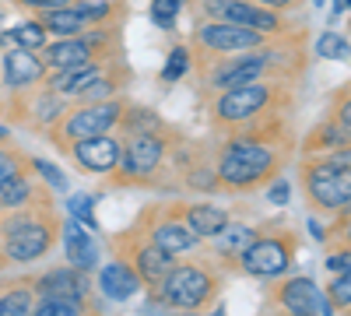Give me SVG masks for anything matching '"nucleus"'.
Segmentation results:
<instances>
[{"mask_svg": "<svg viewBox=\"0 0 351 316\" xmlns=\"http://www.w3.org/2000/svg\"><path fill=\"white\" fill-rule=\"evenodd\" d=\"M281 117H274L271 127H263L256 134H236L225 141V151L215 165V176H218V186L225 190H253L260 183H267L278 165H285L288 158V145H281Z\"/></svg>", "mask_w": 351, "mask_h": 316, "instance_id": "1", "label": "nucleus"}, {"mask_svg": "<svg viewBox=\"0 0 351 316\" xmlns=\"http://www.w3.org/2000/svg\"><path fill=\"white\" fill-rule=\"evenodd\" d=\"M302 183H306V197L319 211H348L351 200V162H348V148H334L330 158L324 162H306L302 169Z\"/></svg>", "mask_w": 351, "mask_h": 316, "instance_id": "2", "label": "nucleus"}, {"mask_svg": "<svg viewBox=\"0 0 351 316\" xmlns=\"http://www.w3.org/2000/svg\"><path fill=\"white\" fill-rule=\"evenodd\" d=\"M158 302L172 309H204L211 306L218 295V278L208 264H183V267H169L165 278L155 284Z\"/></svg>", "mask_w": 351, "mask_h": 316, "instance_id": "3", "label": "nucleus"}, {"mask_svg": "<svg viewBox=\"0 0 351 316\" xmlns=\"http://www.w3.org/2000/svg\"><path fill=\"white\" fill-rule=\"evenodd\" d=\"M4 239H8V260H14V264H36V260H43V256L49 253V246H53V239H56V218L46 211V215H28V211H21V215H14V218H8L4 225Z\"/></svg>", "mask_w": 351, "mask_h": 316, "instance_id": "4", "label": "nucleus"}, {"mask_svg": "<svg viewBox=\"0 0 351 316\" xmlns=\"http://www.w3.org/2000/svg\"><path fill=\"white\" fill-rule=\"evenodd\" d=\"M281 99V84H267V81H246V84H236V88H221L218 102H215V117L221 123H253V120H263L271 112V106Z\"/></svg>", "mask_w": 351, "mask_h": 316, "instance_id": "5", "label": "nucleus"}, {"mask_svg": "<svg viewBox=\"0 0 351 316\" xmlns=\"http://www.w3.org/2000/svg\"><path fill=\"white\" fill-rule=\"evenodd\" d=\"M295 250H299V239L291 232L253 236L236 260L246 278H281L291 267V260H295Z\"/></svg>", "mask_w": 351, "mask_h": 316, "instance_id": "6", "label": "nucleus"}, {"mask_svg": "<svg viewBox=\"0 0 351 316\" xmlns=\"http://www.w3.org/2000/svg\"><path fill=\"white\" fill-rule=\"evenodd\" d=\"M123 102L120 99H95L84 102L74 112H67V120L60 127H53V141H60V148H71L74 141L92 137V134H109L112 127H120Z\"/></svg>", "mask_w": 351, "mask_h": 316, "instance_id": "7", "label": "nucleus"}, {"mask_svg": "<svg viewBox=\"0 0 351 316\" xmlns=\"http://www.w3.org/2000/svg\"><path fill=\"white\" fill-rule=\"evenodd\" d=\"M162 155H165V137L155 130H134L127 134V141H120V169L130 183H141L148 180L152 172L162 165Z\"/></svg>", "mask_w": 351, "mask_h": 316, "instance_id": "8", "label": "nucleus"}, {"mask_svg": "<svg viewBox=\"0 0 351 316\" xmlns=\"http://www.w3.org/2000/svg\"><path fill=\"white\" fill-rule=\"evenodd\" d=\"M263 32L256 28H246V25H236V21H208L193 28V42L211 49V53H236V49H256L263 46Z\"/></svg>", "mask_w": 351, "mask_h": 316, "instance_id": "9", "label": "nucleus"}, {"mask_svg": "<svg viewBox=\"0 0 351 316\" xmlns=\"http://www.w3.org/2000/svg\"><path fill=\"white\" fill-rule=\"evenodd\" d=\"M200 8H204V14H211L215 21H236V25L256 28V32H263V36L281 32V18L274 11L256 8L253 0H204Z\"/></svg>", "mask_w": 351, "mask_h": 316, "instance_id": "10", "label": "nucleus"}, {"mask_svg": "<svg viewBox=\"0 0 351 316\" xmlns=\"http://www.w3.org/2000/svg\"><path fill=\"white\" fill-rule=\"evenodd\" d=\"M116 243L123 246L130 267L137 271V278H141L144 284H148V289H155V284L165 278V271L172 267V256H169L165 250H158L152 239H137V236L130 232V236H120Z\"/></svg>", "mask_w": 351, "mask_h": 316, "instance_id": "11", "label": "nucleus"}, {"mask_svg": "<svg viewBox=\"0 0 351 316\" xmlns=\"http://www.w3.org/2000/svg\"><path fill=\"white\" fill-rule=\"evenodd\" d=\"M274 299H278L288 313H295V316H306V313L327 316V313H334V306L319 295V289H316L313 278H288V281H281L278 289H274Z\"/></svg>", "mask_w": 351, "mask_h": 316, "instance_id": "12", "label": "nucleus"}, {"mask_svg": "<svg viewBox=\"0 0 351 316\" xmlns=\"http://www.w3.org/2000/svg\"><path fill=\"white\" fill-rule=\"evenodd\" d=\"M71 155L84 172H116V165H120V137H109V134L81 137L71 145Z\"/></svg>", "mask_w": 351, "mask_h": 316, "instance_id": "13", "label": "nucleus"}, {"mask_svg": "<svg viewBox=\"0 0 351 316\" xmlns=\"http://www.w3.org/2000/svg\"><path fill=\"white\" fill-rule=\"evenodd\" d=\"M148 239H152L158 250H165L169 256L190 253V250L200 243V236L193 232V228H190L180 215H176V208H165V215L155 218V221L148 225Z\"/></svg>", "mask_w": 351, "mask_h": 316, "instance_id": "14", "label": "nucleus"}, {"mask_svg": "<svg viewBox=\"0 0 351 316\" xmlns=\"http://www.w3.org/2000/svg\"><path fill=\"white\" fill-rule=\"evenodd\" d=\"M32 292H39V295H64V299L84 302L88 292H92V281H88V271H81V267H56V271H46L43 278L32 281Z\"/></svg>", "mask_w": 351, "mask_h": 316, "instance_id": "15", "label": "nucleus"}, {"mask_svg": "<svg viewBox=\"0 0 351 316\" xmlns=\"http://www.w3.org/2000/svg\"><path fill=\"white\" fill-rule=\"evenodd\" d=\"M271 60H274V53H246L239 56V60H228L225 67H218L215 74V88H236V84H246V81H256L271 71Z\"/></svg>", "mask_w": 351, "mask_h": 316, "instance_id": "16", "label": "nucleus"}, {"mask_svg": "<svg viewBox=\"0 0 351 316\" xmlns=\"http://www.w3.org/2000/svg\"><path fill=\"white\" fill-rule=\"evenodd\" d=\"M95 60H99V49L88 39H77V36H64L60 42L46 46V53H43V64L53 67V71L84 67V64H95Z\"/></svg>", "mask_w": 351, "mask_h": 316, "instance_id": "17", "label": "nucleus"}, {"mask_svg": "<svg viewBox=\"0 0 351 316\" xmlns=\"http://www.w3.org/2000/svg\"><path fill=\"white\" fill-rule=\"evenodd\" d=\"M43 74H46V64L32 49L18 46V49H11L4 56V84L8 88H28V84L43 81Z\"/></svg>", "mask_w": 351, "mask_h": 316, "instance_id": "18", "label": "nucleus"}, {"mask_svg": "<svg viewBox=\"0 0 351 316\" xmlns=\"http://www.w3.org/2000/svg\"><path fill=\"white\" fill-rule=\"evenodd\" d=\"M60 228H64V253H67L71 267L92 271V267L99 264V246H95V239H92V236H88V228H84L77 218L64 221Z\"/></svg>", "mask_w": 351, "mask_h": 316, "instance_id": "19", "label": "nucleus"}, {"mask_svg": "<svg viewBox=\"0 0 351 316\" xmlns=\"http://www.w3.org/2000/svg\"><path fill=\"white\" fill-rule=\"evenodd\" d=\"M99 289H102V295L112 299V302H127L130 295L141 292V278H137V271H134L127 260H112V264L102 267V274H99Z\"/></svg>", "mask_w": 351, "mask_h": 316, "instance_id": "20", "label": "nucleus"}, {"mask_svg": "<svg viewBox=\"0 0 351 316\" xmlns=\"http://www.w3.org/2000/svg\"><path fill=\"white\" fill-rule=\"evenodd\" d=\"M172 208L197 236H215L218 228L228 221V215L221 208H215V204H172Z\"/></svg>", "mask_w": 351, "mask_h": 316, "instance_id": "21", "label": "nucleus"}, {"mask_svg": "<svg viewBox=\"0 0 351 316\" xmlns=\"http://www.w3.org/2000/svg\"><path fill=\"white\" fill-rule=\"evenodd\" d=\"M102 67H99V60L95 64H84V67H67V71H56L53 77H49V92H56V95H77L88 81H92L95 74H99Z\"/></svg>", "mask_w": 351, "mask_h": 316, "instance_id": "22", "label": "nucleus"}, {"mask_svg": "<svg viewBox=\"0 0 351 316\" xmlns=\"http://www.w3.org/2000/svg\"><path fill=\"white\" fill-rule=\"evenodd\" d=\"M39 25L46 28V32H53V36H77V32H84V18L67 4V8H49V11H43L39 14Z\"/></svg>", "mask_w": 351, "mask_h": 316, "instance_id": "23", "label": "nucleus"}, {"mask_svg": "<svg viewBox=\"0 0 351 316\" xmlns=\"http://www.w3.org/2000/svg\"><path fill=\"white\" fill-rule=\"evenodd\" d=\"M32 193H36L32 180L21 176V172H14V176L0 180V208H8V211L28 208V197H32Z\"/></svg>", "mask_w": 351, "mask_h": 316, "instance_id": "24", "label": "nucleus"}, {"mask_svg": "<svg viewBox=\"0 0 351 316\" xmlns=\"http://www.w3.org/2000/svg\"><path fill=\"white\" fill-rule=\"evenodd\" d=\"M256 236V228H250V225H221L218 232H215V250H218V256H239L243 253V246L250 243Z\"/></svg>", "mask_w": 351, "mask_h": 316, "instance_id": "25", "label": "nucleus"}, {"mask_svg": "<svg viewBox=\"0 0 351 316\" xmlns=\"http://www.w3.org/2000/svg\"><path fill=\"white\" fill-rule=\"evenodd\" d=\"M324 148H348V134L337 127V123H327V127H319L306 137V151H324Z\"/></svg>", "mask_w": 351, "mask_h": 316, "instance_id": "26", "label": "nucleus"}, {"mask_svg": "<svg viewBox=\"0 0 351 316\" xmlns=\"http://www.w3.org/2000/svg\"><path fill=\"white\" fill-rule=\"evenodd\" d=\"M36 316H77L84 313V302L77 299H64V295H43L36 306H32Z\"/></svg>", "mask_w": 351, "mask_h": 316, "instance_id": "27", "label": "nucleus"}, {"mask_svg": "<svg viewBox=\"0 0 351 316\" xmlns=\"http://www.w3.org/2000/svg\"><path fill=\"white\" fill-rule=\"evenodd\" d=\"M36 306V292H32V284L28 289H14L8 295H0V316H28Z\"/></svg>", "mask_w": 351, "mask_h": 316, "instance_id": "28", "label": "nucleus"}, {"mask_svg": "<svg viewBox=\"0 0 351 316\" xmlns=\"http://www.w3.org/2000/svg\"><path fill=\"white\" fill-rule=\"evenodd\" d=\"M8 39L18 42V46H25V49H39V46H46V28L39 21H25V25L11 28Z\"/></svg>", "mask_w": 351, "mask_h": 316, "instance_id": "29", "label": "nucleus"}, {"mask_svg": "<svg viewBox=\"0 0 351 316\" xmlns=\"http://www.w3.org/2000/svg\"><path fill=\"white\" fill-rule=\"evenodd\" d=\"M316 56L319 60H348V39L337 32H324L316 39Z\"/></svg>", "mask_w": 351, "mask_h": 316, "instance_id": "30", "label": "nucleus"}, {"mask_svg": "<svg viewBox=\"0 0 351 316\" xmlns=\"http://www.w3.org/2000/svg\"><path fill=\"white\" fill-rule=\"evenodd\" d=\"M67 208H71V215H74L84 228H99V218H95V197H92V193H74V197L67 200Z\"/></svg>", "mask_w": 351, "mask_h": 316, "instance_id": "31", "label": "nucleus"}, {"mask_svg": "<svg viewBox=\"0 0 351 316\" xmlns=\"http://www.w3.org/2000/svg\"><path fill=\"white\" fill-rule=\"evenodd\" d=\"M186 4H190V0H152V21L158 28H172Z\"/></svg>", "mask_w": 351, "mask_h": 316, "instance_id": "32", "label": "nucleus"}, {"mask_svg": "<svg viewBox=\"0 0 351 316\" xmlns=\"http://www.w3.org/2000/svg\"><path fill=\"white\" fill-rule=\"evenodd\" d=\"M186 67H190V53H186V46H176V49L169 53V64L162 67V81H180V77L186 74Z\"/></svg>", "mask_w": 351, "mask_h": 316, "instance_id": "33", "label": "nucleus"}, {"mask_svg": "<svg viewBox=\"0 0 351 316\" xmlns=\"http://www.w3.org/2000/svg\"><path fill=\"white\" fill-rule=\"evenodd\" d=\"M330 299L337 309H348L351 306V274L348 271H337L334 281H330Z\"/></svg>", "mask_w": 351, "mask_h": 316, "instance_id": "34", "label": "nucleus"}, {"mask_svg": "<svg viewBox=\"0 0 351 316\" xmlns=\"http://www.w3.org/2000/svg\"><path fill=\"white\" fill-rule=\"evenodd\" d=\"M84 21H102L109 11H112V0H88V4H84V0H81V4H71Z\"/></svg>", "mask_w": 351, "mask_h": 316, "instance_id": "35", "label": "nucleus"}, {"mask_svg": "<svg viewBox=\"0 0 351 316\" xmlns=\"http://www.w3.org/2000/svg\"><path fill=\"white\" fill-rule=\"evenodd\" d=\"M32 169H39V172H43L49 186H56V190H67V180H64V172L56 169L53 162H43V158H36V162H32Z\"/></svg>", "mask_w": 351, "mask_h": 316, "instance_id": "36", "label": "nucleus"}, {"mask_svg": "<svg viewBox=\"0 0 351 316\" xmlns=\"http://www.w3.org/2000/svg\"><path fill=\"white\" fill-rule=\"evenodd\" d=\"M14 172H21V158L14 151H0V180L14 176Z\"/></svg>", "mask_w": 351, "mask_h": 316, "instance_id": "37", "label": "nucleus"}, {"mask_svg": "<svg viewBox=\"0 0 351 316\" xmlns=\"http://www.w3.org/2000/svg\"><path fill=\"white\" fill-rule=\"evenodd\" d=\"M288 193H291V186H288L285 180H274V183H271V190H267L271 204H288Z\"/></svg>", "mask_w": 351, "mask_h": 316, "instance_id": "38", "label": "nucleus"}, {"mask_svg": "<svg viewBox=\"0 0 351 316\" xmlns=\"http://www.w3.org/2000/svg\"><path fill=\"white\" fill-rule=\"evenodd\" d=\"M327 271H330V274L348 271V246H341L337 253H330V256H327Z\"/></svg>", "mask_w": 351, "mask_h": 316, "instance_id": "39", "label": "nucleus"}, {"mask_svg": "<svg viewBox=\"0 0 351 316\" xmlns=\"http://www.w3.org/2000/svg\"><path fill=\"white\" fill-rule=\"evenodd\" d=\"M25 8H36V11H49V8H67L74 0H21Z\"/></svg>", "mask_w": 351, "mask_h": 316, "instance_id": "40", "label": "nucleus"}, {"mask_svg": "<svg viewBox=\"0 0 351 316\" xmlns=\"http://www.w3.org/2000/svg\"><path fill=\"white\" fill-rule=\"evenodd\" d=\"M256 4H263V8H274V11H288V8H295L299 0H256Z\"/></svg>", "mask_w": 351, "mask_h": 316, "instance_id": "41", "label": "nucleus"}, {"mask_svg": "<svg viewBox=\"0 0 351 316\" xmlns=\"http://www.w3.org/2000/svg\"><path fill=\"white\" fill-rule=\"evenodd\" d=\"M344 11H348V0H334V18L344 14Z\"/></svg>", "mask_w": 351, "mask_h": 316, "instance_id": "42", "label": "nucleus"}, {"mask_svg": "<svg viewBox=\"0 0 351 316\" xmlns=\"http://www.w3.org/2000/svg\"><path fill=\"white\" fill-rule=\"evenodd\" d=\"M8 137H11V130H8V127H0V141H8Z\"/></svg>", "mask_w": 351, "mask_h": 316, "instance_id": "43", "label": "nucleus"}]
</instances>
